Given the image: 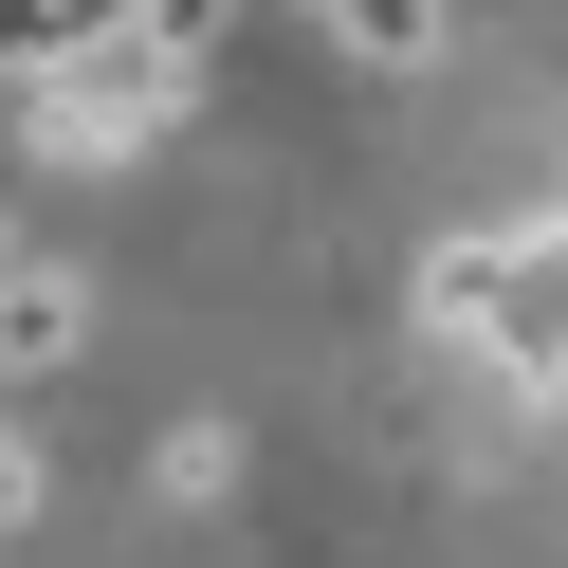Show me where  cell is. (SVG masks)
Listing matches in <instances>:
<instances>
[{
    "mask_svg": "<svg viewBox=\"0 0 568 568\" xmlns=\"http://www.w3.org/2000/svg\"><path fill=\"white\" fill-rule=\"evenodd\" d=\"M184 92H202L184 55H148V38L111 19L92 55H55V74H19V148H38V165H129L148 129H184Z\"/></svg>",
    "mask_w": 568,
    "mask_h": 568,
    "instance_id": "1",
    "label": "cell"
},
{
    "mask_svg": "<svg viewBox=\"0 0 568 568\" xmlns=\"http://www.w3.org/2000/svg\"><path fill=\"white\" fill-rule=\"evenodd\" d=\"M495 367L514 385H568V221H514V275H495Z\"/></svg>",
    "mask_w": 568,
    "mask_h": 568,
    "instance_id": "2",
    "label": "cell"
},
{
    "mask_svg": "<svg viewBox=\"0 0 568 568\" xmlns=\"http://www.w3.org/2000/svg\"><path fill=\"white\" fill-rule=\"evenodd\" d=\"M74 348H92V257H0V367L38 385Z\"/></svg>",
    "mask_w": 568,
    "mask_h": 568,
    "instance_id": "3",
    "label": "cell"
},
{
    "mask_svg": "<svg viewBox=\"0 0 568 568\" xmlns=\"http://www.w3.org/2000/svg\"><path fill=\"white\" fill-rule=\"evenodd\" d=\"M312 19H331V38L367 55V74H422V55H440V19H458V0H312Z\"/></svg>",
    "mask_w": 568,
    "mask_h": 568,
    "instance_id": "4",
    "label": "cell"
},
{
    "mask_svg": "<svg viewBox=\"0 0 568 568\" xmlns=\"http://www.w3.org/2000/svg\"><path fill=\"white\" fill-rule=\"evenodd\" d=\"M495 275H514V221H495V239H440V257H422V331H495Z\"/></svg>",
    "mask_w": 568,
    "mask_h": 568,
    "instance_id": "5",
    "label": "cell"
},
{
    "mask_svg": "<svg viewBox=\"0 0 568 568\" xmlns=\"http://www.w3.org/2000/svg\"><path fill=\"white\" fill-rule=\"evenodd\" d=\"M38 495H55V477H38V440L0 422V531H38Z\"/></svg>",
    "mask_w": 568,
    "mask_h": 568,
    "instance_id": "6",
    "label": "cell"
}]
</instances>
